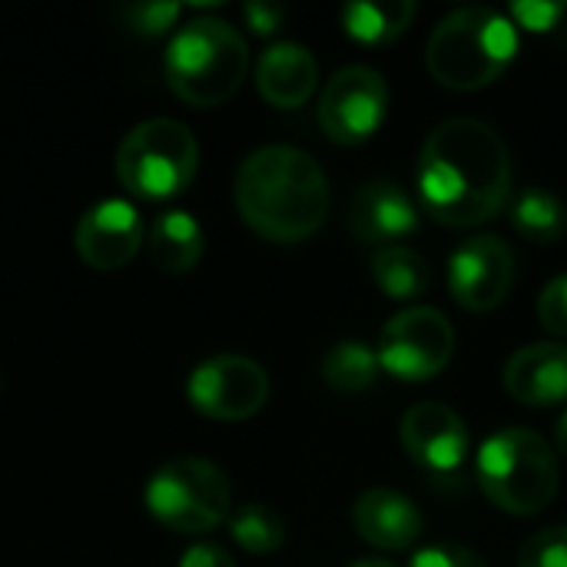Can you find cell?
<instances>
[{
    "label": "cell",
    "mask_w": 567,
    "mask_h": 567,
    "mask_svg": "<svg viewBox=\"0 0 567 567\" xmlns=\"http://www.w3.org/2000/svg\"><path fill=\"white\" fill-rule=\"evenodd\" d=\"M349 567H395L389 558H379V555H369V558H359V561H352Z\"/></svg>",
    "instance_id": "obj_32"
},
{
    "label": "cell",
    "mask_w": 567,
    "mask_h": 567,
    "mask_svg": "<svg viewBox=\"0 0 567 567\" xmlns=\"http://www.w3.org/2000/svg\"><path fill=\"white\" fill-rule=\"evenodd\" d=\"M179 567H236V561L226 548H219L213 542H199V545L183 551Z\"/></svg>",
    "instance_id": "obj_30"
},
{
    "label": "cell",
    "mask_w": 567,
    "mask_h": 567,
    "mask_svg": "<svg viewBox=\"0 0 567 567\" xmlns=\"http://www.w3.org/2000/svg\"><path fill=\"white\" fill-rule=\"evenodd\" d=\"M505 392L528 409H551L567 402V346L532 342L505 362Z\"/></svg>",
    "instance_id": "obj_16"
},
{
    "label": "cell",
    "mask_w": 567,
    "mask_h": 567,
    "mask_svg": "<svg viewBox=\"0 0 567 567\" xmlns=\"http://www.w3.org/2000/svg\"><path fill=\"white\" fill-rule=\"evenodd\" d=\"M515 269V249L502 236H472L449 259V292L465 312H492L508 299Z\"/></svg>",
    "instance_id": "obj_11"
},
{
    "label": "cell",
    "mask_w": 567,
    "mask_h": 567,
    "mask_svg": "<svg viewBox=\"0 0 567 567\" xmlns=\"http://www.w3.org/2000/svg\"><path fill=\"white\" fill-rule=\"evenodd\" d=\"M233 196L243 223L279 246L312 239L332 206L329 176L296 146H262L249 153L236 173Z\"/></svg>",
    "instance_id": "obj_2"
},
{
    "label": "cell",
    "mask_w": 567,
    "mask_h": 567,
    "mask_svg": "<svg viewBox=\"0 0 567 567\" xmlns=\"http://www.w3.org/2000/svg\"><path fill=\"white\" fill-rule=\"evenodd\" d=\"M379 352L362 339L336 342L322 359V379L339 395H359L379 379Z\"/></svg>",
    "instance_id": "obj_22"
},
{
    "label": "cell",
    "mask_w": 567,
    "mask_h": 567,
    "mask_svg": "<svg viewBox=\"0 0 567 567\" xmlns=\"http://www.w3.org/2000/svg\"><path fill=\"white\" fill-rule=\"evenodd\" d=\"M518 56L515 23L492 7H458L439 20L425 47V66L445 90L492 86Z\"/></svg>",
    "instance_id": "obj_3"
},
{
    "label": "cell",
    "mask_w": 567,
    "mask_h": 567,
    "mask_svg": "<svg viewBox=\"0 0 567 567\" xmlns=\"http://www.w3.org/2000/svg\"><path fill=\"white\" fill-rule=\"evenodd\" d=\"M415 20V3L412 0H392V3H349L342 10V27L346 33L362 43V47H385L399 40L409 23Z\"/></svg>",
    "instance_id": "obj_20"
},
{
    "label": "cell",
    "mask_w": 567,
    "mask_h": 567,
    "mask_svg": "<svg viewBox=\"0 0 567 567\" xmlns=\"http://www.w3.org/2000/svg\"><path fill=\"white\" fill-rule=\"evenodd\" d=\"M246 70V37L219 17H196L179 27L163 56L169 90L196 110L226 103L243 86Z\"/></svg>",
    "instance_id": "obj_4"
},
{
    "label": "cell",
    "mask_w": 567,
    "mask_h": 567,
    "mask_svg": "<svg viewBox=\"0 0 567 567\" xmlns=\"http://www.w3.org/2000/svg\"><path fill=\"white\" fill-rule=\"evenodd\" d=\"M199 169L193 130L169 116L136 123L116 150V176L140 199L179 196Z\"/></svg>",
    "instance_id": "obj_7"
},
{
    "label": "cell",
    "mask_w": 567,
    "mask_h": 567,
    "mask_svg": "<svg viewBox=\"0 0 567 567\" xmlns=\"http://www.w3.org/2000/svg\"><path fill=\"white\" fill-rule=\"evenodd\" d=\"M146 249L156 269L169 276H186L199 266L206 252V236L196 216H189L186 209H166L150 223Z\"/></svg>",
    "instance_id": "obj_18"
},
{
    "label": "cell",
    "mask_w": 567,
    "mask_h": 567,
    "mask_svg": "<svg viewBox=\"0 0 567 567\" xmlns=\"http://www.w3.org/2000/svg\"><path fill=\"white\" fill-rule=\"evenodd\" d=\"M352 528L379 551H405L422 538L425 518L409 495L395 488H369L352 505Z\"/></svg>",
    "instance_id": "obj_15"
},
{
    "label": "cell",
    "mask_w": 567,
    "mask_h": 567,
    "mask_svg": "<svg viewBox=\"0 0 567 567\" xmlns=\"http://www.w3.org/2000/svg\"><path fill=\"white\" fill-rule=\"evenodd\" d=\"M319 86V63L302 43H272L256 63V90L276 110H296L312 100Z\"/></svg>",
    "instance_id": "obj_17"
},
{
    "label": "cell",
    "mask_w": 567,
    "mask_h": 567,
    "mask_svg": "<svg viewBox=\"0 0 567 567\" xmlns=\"http://www.w3.org/2000/svg\"><path fill=\"white\" fill-rule=\"evenodd\" d=\"M555 452L567 458V409L561 412V419H558V425H555Z\"/></svg>",
    "instance_id": "obj_31"
},
{
    "label": "cell",
    "mask_w": 567,
    "mask_h": 567,
    "mask_svg": "<svg viewBox=\"0 0 567 567\" xmlns=\"http://www.w3.org/2000/svg\"><path fill=\"white\" fill-rule=\"evenodd\" d=\"M379 365L399 382H429L455 355V329L442 309L412 306L392 316L379 339Z\"/></svg>",
    "instance_id": "obj_8"
},
{
    "label": "cell",
    "mask_w": 567,
    "mask_h": 567,
    "mask_svg": "<svg viewBox=\"0 0 567 567\" xmlns=\"http://www.w3.org/2000/svg\"><path fill=\"white\" fill-rule=\"evenodd\" d=\"M146 512L173 535H209L233 515L229 478L206 458H173L159 465L143 492Z\"/></svg>",
    "instance_id": "obj_6"
},
{
    "label": "cell",
    "mask_w": 567,
    "mask_h": 567,
    "mask_svg": "<svg viewBox=\"0 0 567 567\" xmlns=\"http://www.w3.org/2000/svg\"><path fill=\"white\" fill-rule=\"evenodd\" d=\"M186 399L213 422H246L269 402V375L246 355H213L189 372Z\"/></svg>",
    "instance_id": "obj_10"
},
{
    "label": "cell",
    "mask_w": 567,
    "mask_h": 567,
    "mask_svg": "<svg viewBox=\"0 0 567 567\" xmlns=\"http://www.w3.org/2000/svg\"><path fill=\"white\" fill-rule=\"evenodd\" d=\"M143 243H146V229L140 209L130 199H116V196L93 203L73 229L76 256L96 272H116L130 266Z\"/></svg>",
    "instance_id": "obj_13"
},
{
    "label": "cell",
    "mask_w": 567,
    "mask_h": 567,
    "mask_svg": "<svg viewBox=\"0 0 567 567\" xmlns=\"http://www.w3.org/2000/svg\"><path fill=\"white\" fill-rule=\"evenodd\" d=\"M179 13H183V3H163V0L123 7V20L136 37H163L176 23Z\"/></svg>",
    "instance_id": "obj_25"
},
{
    "label": "cell",
    "mask_w": 567,
    "mask_h": 567,
    "mask_svg": "<svg viewBox=\"0 0 567 567\" xmlns=\"http://www.w3.org/2000/svg\"><path fill=\"white\" fill-rule=\"evenodd\" d=\"M538 319L551 336L567 339V272L555 276L538 296Z\"/></svg>",
    "instance_id": "obj_27"
},
{
    "label": "cell",
    "mask_w": 567,
    "mask_h": 567,
    "mask_svg": "<svg viewBox=\"0 0 567 567\" xmlns=\"http://www.w3.org/2000/svg\"><path fill=\"white\" fill-rule=\"evenodd\" d=\"M399 439L405 455L429 478H455L468 458V429L442 402H419L402 415Z\"/></svg>",
    "instance_id": "obj_12"
},
{
    "label": "cell",
    "mask_w": 567,
    "mask_h": 567,
    "mask_svg": "<svg viewBox=\"0 0 567 567\" xmlns=\"http://www.w3.org/2000/svg\"><path fill=\"white\" fill-rule=\"evenodd\" d=\"M409 567H488L485 558L465 545H432L415 551L412 565Z\"/></svg>",
    "instance_id": "obj_28"
},
{
    "label": "cell",
    "mask_w": 567,
    "mask_h": 567,
    "mask_svg": "<svg viewBox=\"0 0 567 567\" xmlns=\"http://www.w3.org/2000/svg\"><path fill=\"white\" fill-rule=\"evenodd\" d=\"M389 113V83L365 63L336 70L319 96V126L339 146L365 143L379 133Z\"/></svg>",
    "instance_id": "obj_9"
},
{
    "label": "cell",
    "mask_w": 567,
    "mask_h": 567,
    "mask_svg": "<svg viewBox=\"0 0 567 567\" xmlns=\"http://www.w3.org/2000/svg\"><path fill=\"white\" fill-rule=\"evenodd\" d=\"M372 282L395 302L422 299L432 289V266L409 246H389L372 256Z\"/></svg>",
    "instance_id": "obj_19"
},
{
    "label": "cell",
    "mask_w": 567,
    "mask_h": 567,
    "mask_svg": "<svg viewBox=\"0 0 567 567\" xmlns=\"http://www.w3.org/2000/svg\"><path fill=\"white\" fill-rule=\"evenodd\" d=\"M512 226L522 239L538 243V246H551V243L567 236V203L561 196H555L551 189L528 186L515 196Z\"/></svg>",
    "instance_id": "obj_21"
},
{
    "label": "cell",
    "mask_w": 567,
    "mask_h": 567,
    "mask_svg": "<svg viewBox=\"0 0 567 567\" xmlns=\"http://www.w3.org/2000/svg\"><path fill=\"white\" fill-rule=\"evenodd\" d=\"M475 478L498 512L532 518L555 502L561 488V465L545 435L532 429H502L482 442Z\"/></svg>",
    "instance_id": "obj_5"
},
{
    "label": "cell",
    "mask_w": 567,
    "mask_h": 567,
    "mask_svg": "<svg viewBox=\"0 0 567 567\" xmlns=\"http://www.w3.org/2000/svg\"><path fill=\"white\" fill-rule=\"evenodd\" d=\"M422 226L419 203L392 179H372L365 183L349 206V233L359 246H402V239L415 236Z\"/></svg>",
    "instance_id": "obj_14"
},
{
    "label": "cell",
    "mask_w": 567,
    "mask_h": 567,
    "mask_svg": "<svg viewBox=\"0 0 567 567\" xmlns=\"http://www.w3.org/2000/svg\"><path fill=\"white\" fill-rule=\"evenodd\" d=\"M567 17V3L555 0H518L512 3V23L532 30V33H548Z\"/></svg>",
    "instance_id": "obj_26"
},
{
    "label": "cell",
    "mask_w": 567,
    "mask_h": 567,
    "mask_svg": "<svg viewBox=\"0 0 567 567\" xmlns=\"http://www.w3.org/2000/svg\"><path fill=\"white\" fill-rule=\"evenodd\" d=\"M229 535L233 542L256 558L276 555L286 545V522L276 508L262 505V502H246L239 508H233L229 515Z\"/></svg>",
    "instance_id": "obj_23"
},
{
    "label": "cell",
    "mask_w": 567,
    "mask_h": 567,
    "mask_svg": "<svg viewBox=\"0 0 567 567\" xmlns=\"http://www.w3.org/2000/svg\"><path fill=\"white\" fill-rule=\"evenodd\" d=\"M512 179V153L498 130L482 120H445L422 143L419 203L445 229H475L505 213Z\"/></svg>",
    "instance_id": "obj_1"
},
{
    "label": "cell",
    "mask_w": 567,
    "mask_h": 567,
    "mask_svg": "<svg viewBox=\"0 0 567 567\" xmlns=\"http://www.w3.org/2000/svg\"><path fill=\"white\" fill-rule=\"evenodd\" d=\"M518 567H567V525L532 535L518 551Z\"/></svg>",
    "instance_id": "obj_24"
},
{
    "label": "cell",
    "mask_w": 567,
    "mask_h": 567,
    "mask_svg": "<svg viewBox=\"0 0 567 567\" xmlns=\"http://www.w3.org/2000/svg\"><path fill=\"white\" fill-rule=\"evenodd\" d=\"M243 20L256 37H272L286 23V7L269 3V0H249V3H243Z\"/></svg>",
    "instance_id": "obj_29"
}]
</instances>
